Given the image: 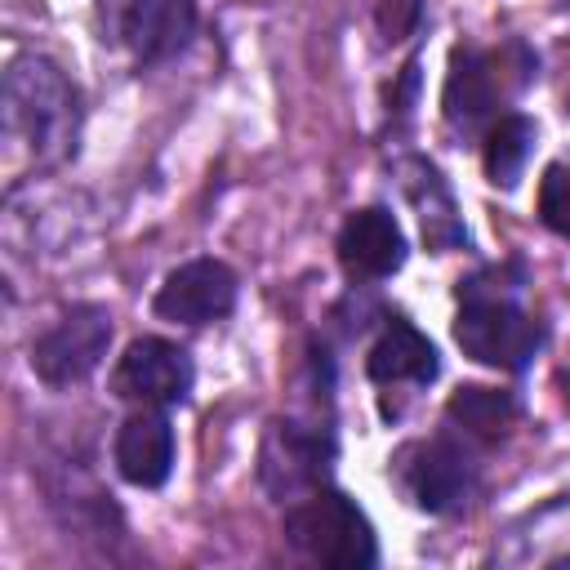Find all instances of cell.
Wrapping results in <instances>:
<instances>
[{
  "label": "cell",
  "instance_id": "obj_13",
  "mask_svg": "<svg viewBox=\"0 0 570 570\" xmlns=\"http://www.w3.org/2000/svg\"><path fill=\"white\" fill-rule=\"evenodd\" d=\"M321 459H325L321 441H316V436H307L298 423H272L267 445H263V476L272 481L276 472H285V476L276 481V490H281V494H289V490L307 485V481L316 476Z\"/></svg>",
  "mask_w": 570,
  "mask_h": 570
},
{
  "label": "cell",
  "instance_id": "obj_3",
  "mask_svg": "<svg viewBox=\"0 0 570 570\" xmlns=\"http://www.w3.org/2000/svg\"><path fill=\"white\" fill-rule=\"evenodd\" d=\"M454 338L481 365L525 370L543 343V330L503 294H468V303L454 321Z\"/></svg>",
  "mask_w": 570,
  "mask_h": 570
},
{
  "label": "cell",
  "instance_id": "obj_8",
  "mask_svg": "<svg viewBox=\"0 0 570 570\" xmlns=\"http://www.w3.org/2000/svg\"><path fill=\"white\" fill-rule=\"evenodd\" d=\"M401 485L414 508L423 512H450L468 494V468L463 454L450 441H419L401 454Z\"/></svg>",
  "mask_w": 570,
  "mask_h": 570
},
{
  "label": "cell",
  "instance_id": "obj_4",
  "mask_svg": "<svg viewBox=\"0 0 570 570\" xmlns=\"http://www.w3.org/2000/svg\"><path fill=\"white\" fill-rule=\"evenodd\" d=\"M107 343H111V316H107V307L80 303V307H71L49 334L36 338V347H31V370H36V379L49 383V387H71V383L89 379V374L102 365Z\"/></svg>",
  "mask_w": 570,
  "mask_h": 570
},
{
  "label": "cell",
  "instance_id": "obj_1",
  "mask_svg": "<svg viewBox=\"0 0 570 570\" xmlns=\"http://www.w3.org/2000/svg\"><path fill=\"white\" fill-rule=\"evenodd\" d=\"M9 129L31 142L36 156L53 160L76 147V89L45 58H18L4 76Z\"/></svg>",
  "mask_w": 570,
  "mask_h": 570
},
{
  "label": "cell",
  "instance_id": "obj_14",
  "mask_svg": "<svg viewBox=\"0 0 570 570\" xmlns=\"http://www.w3.org/2000/svg\"><path fill=\"white\" fill-rule=\"evenodd\" d=\"M530 147H534V120L525 116H499L485 134V147H481V165H485V178L494 187H517L521 174H525V160H530Z\"/></svg>",
  "mask_w": 570,
  "mask_h": 570
},
{
  "label": "cell",
  "instance_id": "obj_6",
  "mask_svg": "<svg viewBox=\"0 0 570 570\" xmlns=\"http://www.w3.org/2000/svg\"><path fill=\"white\" fill-rule=\"evenodd\" d=\"M236 303V272L218 258H191L174 267L156 294V316L174 325H209Z\"/></svg>",
  "mask_w": 570,
  "mask_h": 570
},
{
  "label": "cell",
  "instance_id": "obj_11",
  "mask_svg": "<svg viewBox=\"0 0 570 570\" xmlns=\"http://www.w3.org/2000/svg\"><path fill=\"white\" fill-rule=\"evenodd\" d=\"M196 31L191 0H129L120 13V36L134 45L142 62H160L178 53Z\"/></svg>",
  "mask_w": 570,
  "mask_h": 570
},
{
  "label": "cell",
  "instance_id": "obj_5",
  "mask_svg": "<svg viewBox=\"0 0 570 570\" xmlns=\"http://www.w3.org/2000/svg\"><path fill=\"white\" fill-rule=\"evenodd\" d=\"M191 356L169 338H134L111 370V392L134 405H178L191 392Z\"/></svg>",
  "mask_w": 570,
  "mask_h": 570
},
{
  "label": "cell",
  "instance_id": "obj_17",
  "mask_svg": "<svg viewBox=\"0 0 570 570\" xmlns=\"http://www.w3.org/2000/svg\"><path fill=\"white\" fill-rule=\"evenodd\" d=\"M423 18V0H379L374 4V22H379V36L387 45L405 40Z\"/></svg>",
  "mask_w": 570,
  "mask_h": 570
},
{
  "label": "cell",
  "instance_id": "obj_9",
  "mask_svg": "<svg viewBox=\"0 0 570 570\" xmlns=\"http://www.w3.org/2000/svg\"><path fill=\"white\" fill-rule=\"evenodd\" d=\"M116 468L129 485L138 490H156L169 481L174 468V428L160 410L142 405L138 414H129L116 432Z\"/></svg>",
  "mask_w": 570,
  "mask_h": 570
},
{
  "label": "cell",
  "instance_id": "obj_16",
  "mask_svg": "<svg viewBox=\"0 0 570 570\" xmlns=\"http://www.w3.org/2000/svg\"><path fill=\"white\" fill-rule=\"evenodd\" d=\"M539 218L548 232L570 240V165H548L539 178Z\"/></svg>",
  "mask_w": 570,
  "mask_h": 570
},
{
  "label": "cell",
  "instance_id": "obj_15",
  "mask_svg": "<svg viewBox=\"0 0 570 570\" xmlns=\"http://www.w3.org/2000/svg\"><path fill=\"white\" fill-rule=\"evenodd\" d=\"M445 414L459 423V428H468L472 436H503L508 428H512V419H517V401L508 396V392H499V387H459L450 401H445Z\"/></svg>",
  "mask_w": 570,
  "mask_h": 570
},
{
  "label": "cell",
  "instance_id": "obj_10",
  "mask_svg": "<svg viewBox=\"0 0 570 570\" xmlns=\"http://www.w3.org/2000/svg\"><path fill=\"white\" fill-rule=\"evenodd\" d=\"M499 58L494 53H481V49H454L450 58V76H445V89H441V111L454 129H476L499 94H503V80H499Z\"/></svg>",
  "mask_w": 570,
  "mask_h": 570
},
{
  "label": "cell",
  "instance_id": "obj_7",
  "mask_svg": "<svg viewBox=\"0 0 570 570\" xmlns=\"http://www.w3.org/2000/svg\"><path fill=\"white\" fill-rule=\"evenodd\" d=\"M338 263L361 281L392 276L405 263V236H401L396 218L379 205L347 214V223L338 227Z\"/></svg>",
  "mask_w": 570,
  "mask_h": 570
},
{
  "label": "cell",
  "instance_id": "obj_2",
  "mask_svg": "<svg viewBox=\"0 0 570 570\" xmlns=\"http://www.w3.org/2000/svg\"><path fill=\"white\" fill-rule=\"evenodd\" d=\"M285 539L330 570H365L379 561L370 517L338 490H316L294 503L285 512Z\"/></svg>",
  "mask_w": 570,
  "mask_h": 570
},
{
  "label": "cell",
  "instance_id": "obj_12",
  "mask_svg": "<svg viewBox=\"0 0 570 570\" xmlns=\"http://www.w3.org/2000/svg\"><path fill=\"white\" fill-rule=\"evenodd\" d=\"M365 370L374 383H432L436 379V347L410 325V321H387L383 334L374 338Z\"/></svg>",
  "mask_w": 570,
  "mask_h": 570
}]
</instances>
